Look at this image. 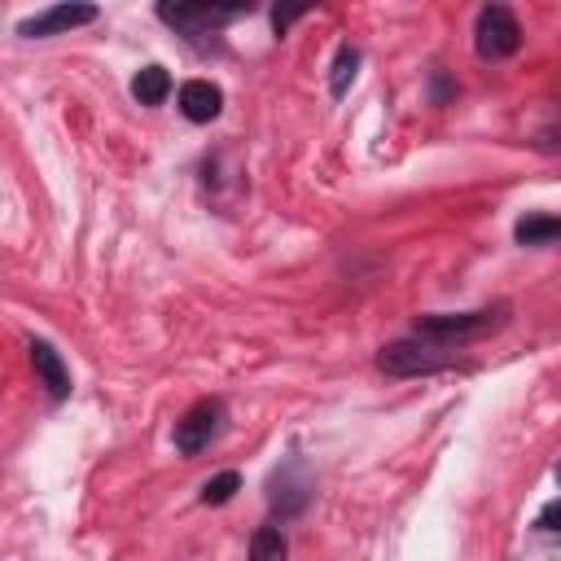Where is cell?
<instances>
[{
	"label": "cell",
	"instance_id": "cell-15",
	"mask_svg": "<svg viewBox=\"0 0 561 561\" xmlns=\"http://www.w3.org/2000/svg\"><path fill=\"white\" fill-rule=\"evenodd\" d=\"M302 13H307V4H285V9L276 4V9H272V26H276V35H285Z\"/></svg>",
	"mask_w": 561,
	"mask_h": 561
},
{
	"label": "cell",
	"instance_id": "cell-13",
	"mask_svg": "<svg viewBox=\"0 0 561 561\" xmlns=\"http://www.w3.org/2000/svg\"><path fill=\"white\" fill-rule=\"evenodd\" d=\"M285 557H289L285 535H280L276 526H263V530L254 535V543H250V561H285Z\"/></svg>",
	"mask_w": 561,
	"mask_h": 561
},
{
	"label": "cell",
	"instance_id": "cell-8",
	"mask_svg": "<svg viewBox=\"0 0 561 561\" xmlns=\"http://www.w3.org/2000/svg\"><path fill=\"white\" fill-rule=\"evenodd\" d=\"M31 364H35V373H39V381L48 386L53 399H66V394H70V373H66L61 355H57L48 342H31Z\"/></svg>",
	"mask_w": 561,
	"mask_h": 561
},
{
	"label": "cell",
	"instance_id": "cell-7",
	"mask_svg": "<svg viewBox=\"0 0 561 561\" xmlns=\"http://www.w3.org/2000/svg\"><path fill=\"white\" fill-rule=\"evenodd\" d=\"M180 110H184V118H193V123H210V118H219V110H224V92H219L210 79H188V83L180 88Z\"/></svg>",
	"mask_w": 561,
	"mask_h": 561
},
{
	"label": "cell",
	"instance_id": "cell-10",
	"mask_svg": "<svg viewBox=\"0 0 561 561\" xmlns=\"http://www.w3.org/2000/svg\"><path fill=\"white\" fill-rule=\"evenodd\" d=\"M289 473H294V465H289V469H280V473L272 478V504H276L280 513H298V508H302V500H307V486H302V482H294Z\"/></svg>",
	"mask_w": 561,
	"mask_h": 561
},
{
	"label": "cell",
	"instance_id": "cell-2",
	"mask_svg": "<svg viewBox=\"0 0 561 561\" xmlns=\"http://www.w3.org/2000/svg\"><path fill=\"white\" fill-rule=\"evenodd\" d=\"M473 44H478V53H482V57H491V61L513 57V53H517V44H522V26H517V18H513L504 4H486V9L478 13Z\"/></svg>",
	"mask_w": 561,
	"mask_h": 561
},
{
	"label": "cell",
	"instance_id": "cell-3",
	"mask_svg": "<svg viewBox=\"0 0 561 561\" xmlns=\"http://www.w3.org/2000/svg\"><path fill=\"white\" fill-rule=\"evenodd\" d=\"M500 324V307L495 311H460V316H416V337H434V342H469L482 337L486 329Z\"/></svg>",
	"mask_w": 561,
	"mask_h": 561
},
{
	"label": "cell",
	"instance_id": "cell-1",
	"mask_svg": "<svg viewBox=\"0 0 561 561\" xmlns=\"http://www.w3.org/2000/svg\"><path fill=\"white\" fill-rule=\"evenodd\" d=\"M377 364H381L390 377H430V373L456 368L460 355H456L447 342H434V337H403V342L381 346Z\"/></svg>",
	"mask_w": 561,
	"mask_h": 561
},
{
	"label": "cell",
	"instance_id": "cell-5",
	"mask_svg": "<svg viewBox=\"0 0 561 561\" xmlns=\"http://www.w3.org/2000/svg\"><path fill=\"white\" fill-rule=\"evenodd\" d=\"M237 13L241 9H219V4H158V18L171 22V26H180L188 39H202L206 26H219V22L237 18Z\"/></svg>",
	"mask_w": 561,
	"mask_h": 561
},
{
	"label": "cell",
	"instance_id": "cell-4",
	"mask_svg": "<svg viewBox=\"0 0 561 561\" xmlns=\"http://www.w3.org/2000/svg\"><path fill=\"white\" fill-rule=\"evenodd\" d=\"M219 425H224V403H219V399L193 403V408L175 421V451L197 456L202 447H210V438L219 434Z\"/></svg>",
	"mask_w": 561,
	"mask_h": 561
},
{
	"label": "cell",
	"instance_id": "cell-6",
	"mask_svg": "<svg viewBox=\"0 0 561 561\" xmlns=\"http://www.w3.org/2000/svg\"><path fill=\"white\" fill-rule=\"evenodd\" d=\"M88 22H96V9L92 4H53V9L26 18L18 31L31 35V39H39V35H61V31H75V26H88Z\"/></svg>",
	"mask_w": 561,
	"mask_h": 561
},
{
	"label": "cell",
	"instance_id": "cell-12",
	"mask_svg": "<svg viewBox=\"0 0 561 561\" xmlns=\"http://www.w3.org/2000/svg\"><path fill=\"white\" fill-rule=\"evenodd\" d=\"M355 66H359V48L342 44V48L333 53V70H329V92H333V96H342V92L351 88V79H355Z\"/></svg>",
	"mask_w": 561,
	"mask_h": 561
},
{
	"label": "cell",
	"instance_id": "cell-11",
	"mask_svg": "<svg viewBox=\"0 0 561 561\" xmlns=\"http://www.w3.org/2000/svg\"><path fill=\"white\" fill-rule=\"evenodd\" d=\"M561 237V215H530L517 224V241L522 245H543V241H557Z\"/></svg>",
	"mask_w": 561,
	"mask_h": 561
},
{
	"label": "cell",
	"instance_id": "cell-14",
	"mask_svg": "<svg viewBox=\"0 0 561 561\" xmlns=\"http://www.w3.org/2000/svg\"><path fill=\"white\" fill-rule=\"evenodd\" d=\"M237 486H241V478H237L232 469H224V473H215V478L202 486V504H228V500L237 495Z\"/></svg>",
	"mask_w": 561,
	"mask_h": 561
},
{
	"label": "cell",
	"instance_id": "cell-16",
	"mask_svg": "<svg viewBox=\"0 0 561 561\" xmlns=\"http://www.w3.org/2000/svg\"><path fill=\"white\" fill-rule=\"evenodd\" d=\"M539 526H548V530H561V500H552V504L539 513Z\"/></svg>",
	"mask_w": 561,
	"mask_h": 561
},
{
	"label": "cell",
	"instance_id": "cell-9",
	"mask_svg": "<svg viewBox=\"0 0 561 561\" xmlns=\"http://www.w3.org/2000/svg\"><path fill=\"white\" fill-rule=\"evenodd\" d=\"M167 92H171V75H167L162 66H145V70L131 79V96H136L140 105H162Z\"/></svg>",
	"mask_w": 561,
	"mask_h": 561
}]
</instances>
